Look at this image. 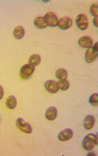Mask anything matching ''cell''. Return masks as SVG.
I'll return each mask as SVG.
<instances>
[{
  "instance_id": "obj_12",
  "label": "cell",
  "mask_w": 98,
  "mask_h": 156,
  "mask_svg": "<svg viewBox=\"0 0 98 156\" xmlns=\"http://www.w3.org/2000/svg\"><path fill=\"white\" fill-rule=\"evenodd\" d=\"M95 123V119L93 116L88 115L85 119L84 126L86 129L90 130L92 128Z\"/></svg>"
},
{
  "instance_id": "obj_16",
  "label": "cell",
  "mask_w": 98,
  "mask_h": 156,
  "mask_svg": "<svg viewBox=\"0 0 98 156\" xmlns=\"http://www.w3.org/2000/svg\"><path fill=\"white\" fill-rule=\"evenodd\" d=\"M41 58L38 54H33L29 59V63L34 66H38L40 63Z\"/></svg>"
},
{
  "instance_id": "obj_17",
  "label": "cell",
  "mask_w": 98,
  "mask_h": 156,
  "mask_svg": "<svg viewBox=\"0 0 98 156\" xmlns=\"http://www.w3.org/2000/svg\"><path fill=\"white\" fill-rule=\"evenodd\" d=\"M56 77L60 80L66 79L67 77V72L65 69H58L55 73Z\"/></svg>"
},
{
  "instance_id": "obj_22",
  "label": "cell",
  "mask_w": 98,
  "mask_h": 156,
  "mask_svg": "<svg viewBox=\"0 0 98 156\" xmlns=\"http://www.w3.org/2000/svg\"><path fill=\"white\" fill-rule=\"evenodd\" d=\"M94 25L95 27H98V17H95L93 20Z\"/></svg>"
},
{
  "instance_id": "obj_6",
  "label": "cell",
  "mask_w": 98,
  "mask_h": 156,
  "mask_svg": "<svg viewBox=\"0 0 98 156\" xmlns=\"http://www.w3.org/2000/svg\"><path fill=\"white\" fill-rule=\"evenodd\" d=\"M44 18L47 26L53 27L58 26V18L52 12H48L45 15Z\"/></svg>"
},
{
  "instance_id": "obj_18",
  "label": "cell",
  "mask_w": 98,
  "mask_h": 156,
  "mask_svg": "<svg viewBox=\"0 0 98 156\" xmlns=\"http://www.w3.org/2000/svg\"><path fill=\"white\" fill-rule=\"evenodd\" d=\"M57 83L58 87L62 90H66L68 89L70 87L69 83L66 79L60 80Z\"/></svg>"
},
{
  "instance_id": "obj_2",
  "label": "cell",
  "mask_w": 98,
  "mask_h": 156,
  "mask_svg": "<svg viewBox=\"0 0 98 156\" xmlns=\"http://www.w3.org/2000/svg\"><path fill=\"white\" fill-rule=\"evenodd\" d=\"M98 56V42H97L93 47L89 48L85 55V59L87 63L92 62Z\"/></svg>"
},
{
  "instance_id": "obj_15",
  "label": "cell",
  "mask_w": 98,
  "mask_h": 156,
  "mask_svg": "<svg viewBox=\"0 0 98 156\" xmlns=\"http://www.w3.org/2000/svg\"><path fill=\"white\" fill-rule=\"evenodd\" d=\"M6 105L9 109H14L17 105V100L16 98L13 96H9L6 101Z\"/></svg>"
},
{
  "instance_id": "obj_8",
  "label": "cell",
  "mask_w": 98,
  "mask_h": 156,
  "mask_svg": "<svg viewBox=\"0 0 98 156\" xmlns=\"http://www.w3.org/2000/svg\"><path fill=\"white\" fill-rule=\"evenodd\" d=\"M72 24L71 19L68 17H64L60 18L58 21V26L59 28L63 30H66L70 28Z\"/></svg>"
},
{
  "instance_id": "obj_10",
  "label": "cell",
  "mask_w": 98,
  "mask_h": 156,
  "mask_svg": "<svg viewBox=\"0 0 98 156\" xmlns=\"http://www.w3.org/2000/svg\"><path fill=\"white\" fill-rule=\"evenodd\" d=\"M92 40L88 36H84L80 38L78 44L81 47L84 48H90L93 44Z\"/></svg>"
},
{
  "instance_id": "obj_1",
  "label": "cell",
  "mask_w": 98,
  "mask_h": 156,
  "mask_svg": "<svg viewBox=\"0 0 98 156\" xmlns=\"http://www.w3.org/2000/svg\"><path fill=\"white\" fill-rule=\"evenodd\" d=\"M96 145H97V133L96 135L93 134H88L82 142L83 147L87 151H91Z\"/></svg>"
},
{
  "instance_id": "obj_11",
  "label": "cell",
  "mask_w": 98,
  "mask_h": 156,
  "mask_svg": "<svg viewBox=\"0 0 98 156\" xmlns=\"http://www.w3.org/2000/svg\"><path fill=\"white\" fill-rule=\"evenodd\" d=\"M57 114V109L54 107L48 108L45 112V117L49 121H53L56 118Z\"/></svg>"
},
{
  "instance_id": "obj_21",
  "label": "cell",
  "mask_w": 98,
  "mask_h": 156,
  "mask_svg": "<svg viewBox=\"0 0 98 156\" xmlns=\"http://www.w3.org/2000/svg\"><path fill=\"white\" fill-rule=\"evenodd\" d=\"M4 95V90L1 85H0V100L2 99Z\"/></svg>"
},
{
  "instance_id": "obj_4",
  "label": "cell",
  "mask_w": 98,
  "mask_h": 156,
  "mask_svg": "<svg viewBox=\"0 0 98 156\" xmlns=\"http://www.w3.org/2000/svg\"><path fill=\"white\" fill-rule=\"evenodd\" d=\"M76 23L78 28L82 30H86L89 25L88 20L86 15L81 14L78 15L76 18Z\"/></svg>"
},
{
  "instance_id": "obj_14",
  "label": "cell",
  "mask_w": 98,
  "mask_h": 156,
  "mask_svg": "<svg viewBox=\"0 0 98 156\" xmlns=\"http://www.w3.org/2000/svg\"><path fill=\"white\" fill-rule=\"evenodd\" d=\"M25 34V31L22 27L18 26L15 27L13 31L14 37L17 39L23 38Z\"/></svg>"
},
{
  "instance_id": "obj_23",
  "label": "cell",
  "mask_w": 98,
  "mask_h": 156,
  "mask_svg": "<svg viewBox=\"0 0 98 156\" xmlns=\"http://www.w3.org/2000/svg\"><path fill=\"white\" fill-rule=\"evenodd\" d=\"M88 156L89 155H91V156H94V155H96L95 154H94L93 153H90L88 155H87Z\"/></svg>"
},
{
  "instance_id": "obj_20",
  "label": "cell",
  "mask_w": 98,
  "mask_h": 156,
  "mask_svg": "<svg viewBox=\"0 0 98 156\" xmlns=\"http://www.w3.org/2000/svg\"><path fill=\"white\" fill-rule=\"evenodd\" d=\"M90 12L92 15L95 17H98L97 3H94L90 8Z\"/></svg>"
},
{
  "instance_id": "obj_19",
  "label": "cell",
  "mask_w": 98,
  "mask_h": 156,
  "mask_svg": "<svg viewBox=\"0 0 98 156\" xmlns=\"http://www.w3.org/2000/svg\"><path fill=\"white\" fill-rule=\"evenodd\" d=\"M91 105L94 106H96L98 105V94L95 93L91 95L89 99Z\"/></svg>"
},
{
  "instance_id": "obj_13",
  "label": "cell",
  "mask_w": 98,
  "mask_h": 156,
  "mask_svg": "<svg viewBox=\"0 0 98 156\" xmlns=\"http://www.w3.org/2000/svg\"><path fill=\"white\" fill-rule=\"evenodd\" d=\"M34 24L37 28L39 29L45 28L47 26L44 17H42L36 18L34 20Z\"/></svg>"
},
{
  "instance_id": "obj_9",
  "label": "cell",
  "mask_w": 98,
  "mask_h": 156,
  "mask_svg": "<svg viewBox=\"0 0 98 156\" xmlns=\"http://www.w3.org/2000/svg\"><path fill=\"white\" fill-rule=\"evenodd\" d=\"M72 131L69 128L61 131L58 136V138L61 141H66L71 139L73 136Z\"/></svg>"
},
{
  "instance_id": "obj_5",
  "label": "cell",
  "mask_w": 98,
  "mask_h": 156,
  "mask_svg": "<svg viewBox=\"0 0 98 156\" xmlns=\"http://www.w3.org/2000/svg\"><path fill=\"white\" fill-rule=\"evenodd\" d=\"M16 125L18 129L24 133L30 134L32 132V128L30 125L22 118H19L17 119Z\"/></svg>"
},
{
  "instance_id": "obj_3",
  "label": "cell",
  "mask_w": 98,
  "mask_h": 156,
  "mask_svg": "<svg viewBox=\"0 0 98 156\" xmlns=\"http://www.w3.org/2000/svg\"><path fill=\"white\" fill-rule=\"evenodd\" d=\"M35 70V66L29 64H26L21 68L20 72V77L24 80H27L30 77Z\"/></svg>"
},
{
  "instance_id": "obj_7",
  "label": "cell",
  "mask_w": 98,
  "mask_h": 156,
  "mask_svg": "<svg viewBox=\"0 0 98 156\" xmlns=\"http://www.w3.org/2000/svg\"><path fill=\"white\" fill-rule=\"evenodd\" d=\"M44 87L49 93L51 94H55L59 90L57 83L54 80H48L46 81L44 84Z\"/></svg>"
}]
</instances>
